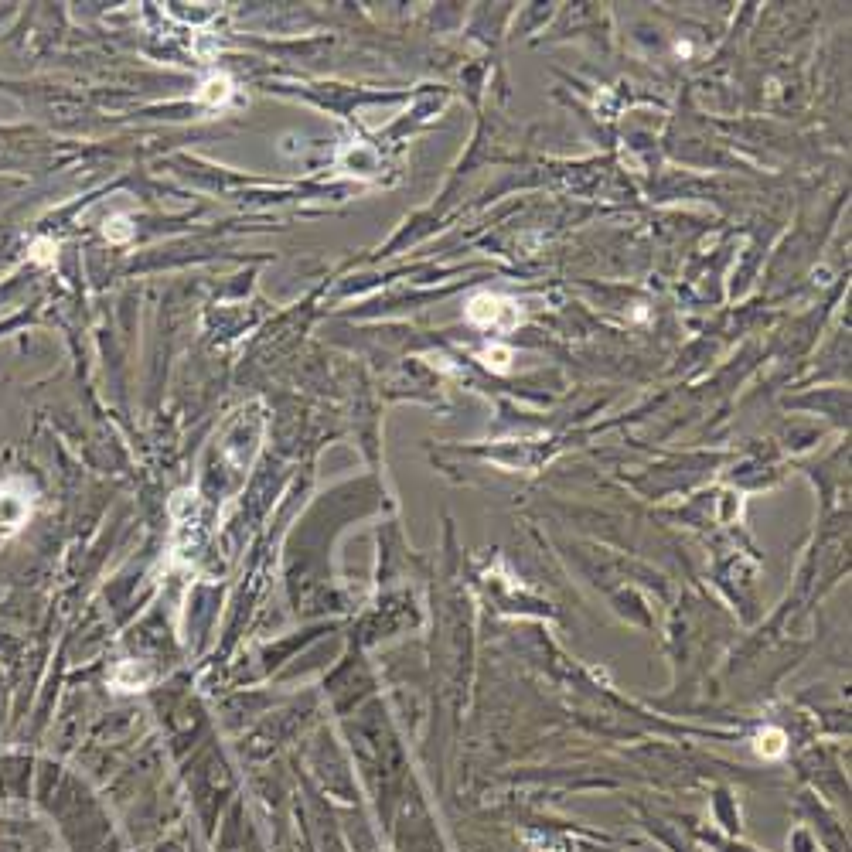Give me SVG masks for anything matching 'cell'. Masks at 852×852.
<instances>
[{
  "label": "cell",
  "instance_id": "obj_1",
  "mask_svg": "<svg viewBox=\"0 0 852 852\" xmlns=\"http://www.w3.org/2000/svg\"><path fill=\"white\" fill-rule=\"evenodd\" d=\"M31 508H35V491L28 488V481L11 478L0 484V539H11L28 525Z\"/></svg>",
  "mask_w": 852,
  "mask_h": 852
},
{
  "label": "cell",
  "instance_id": "obj_2",
  "mask_svg": "<svg viewBox=\"0 0 852 852\" xmlns=\"http://www.w3.org/2000/svg\"><path fill=\"white\" fill-rule=\"evenodd\" d=\"M467 317H471L478 328H495V331H508L519 324V307L505 297H495V294H478L471 297L467 304Z\"/></svg>",
  "mask_w": 852,
  "mask_h": 852
},
{
  "label": "cell",
  "instance_id": "obj_3",
  "mask_svg": "<svg viewBox=\"0 0 852 852\" xmlns=\"http://www.w3.org/2000/svg\"><path fill=\"white\" fill-rule=\"evenodd\" d=\"M229 96H232L229 79H208V82H205V93H202V103L219 106V103H225Z\"/></svg>",
  "mask_w": 852,
  "mask_h": 852
},
{
  "label": "cell",
  "instance_id": "obj_4",
  "mask_svg": "<svg viewBox=\"0 0 852 852\" xmlns=\"http://www.w3.org/2000/svg\"><path fill=\"white\" fill-rule=\"evenodd\" d=\"M55 253H58V249H55V242H52V239H38V242H31V260H35V263H45V266H48V263H55Z\"/></svg>",
  "mask_w": 852,
  "mask_h": 852
},
{
  "label": "cell",
  "instance_id": "obj_5",
  "mask_svg": "<svg viewBox=\"0 0 852 852\" xmlns=\"http://www.w3.org/2000/svg\"><path fill=\"white\" fill-rule=\"evenodd\" d=\"M508 362H512V352H508V348H488V352H484V365L495 372H508Z\"/></svg>",
  "mask_w": 852,
  "mask_h": 852
},
{
  "label": "cell",
  "instance_id": "obj_6",
  "mask_svg": "<svg viewBox=\"0 0 852 852\" xmlns=\"http://www.w3.org/2000/svg\"><path fill=\"white\" fill-rule=\"evenodd\" d=\"M130 236H133V229H130V222L123 219V215H120V219H113L110 225H106V239H113V242H127Z\"/></svg>",
  "mask_w": 852,
  "mask_h": 852
}]
</instances>
